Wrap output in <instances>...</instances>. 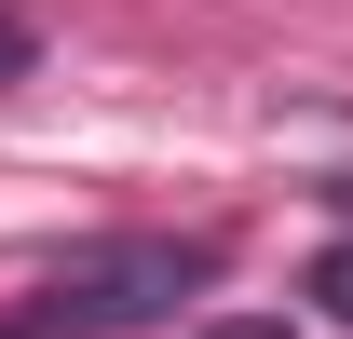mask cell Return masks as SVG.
I'll return each instance as SVG.
<instances>
[{
	"mask_svg": "<svg viewBox=\"0 0 353 339\" xmlns=\"http://www.w3.org/2000/svg\"><path fill=\"white\" fill-rule=\"evenodd\" d=\"M218 285V245L204 231H109V245H68L28 298V339H123V326H163Z\"/></svg>",
	"mask_w": 353,
	"mask_h": 339,
	"instance_id": "6da1fadb",
	"label": "cell"
},
{
	"mask_svg": "<svg viewBox=\"0 0 353 339\" xmlns=\"http://www.w3.org/2000/svg\"><path fill=\"white\" fill-rule=\"evenodd\" d=\"M312 298H326V312H340V326H353V245L326 258V271H312Z\"/></svg>",
	"mask_w": 353,
	"mask_h": 339,
	"instance_id": "3957f363",
	"label": "cell"
},
{
	"mask_svg": "<svg viewBox=\"0 0 353 339\" xmlns=\"http://www.w3.org/2000/svg\"><path fill=\"white\" fill-rule=\"evenodd\" d=\"M28 68H41V41H28V14H0V95L28 82Z\"/></svg>",
	"mask_w": 353,
	"mask_h": 339,
	"instance_id": "7a4b0ae2",
	"label": "cell"
}]
</instances>
